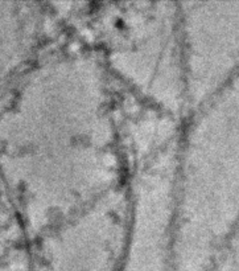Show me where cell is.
I'll use <instances>...</instances> for the list:
<instances>
[{
  "label": "cell",
  "mask_w": 239,
  "mask_h": 271,
  "mask_svg": "<svg viewBox=\"0 0 239 271\" xmlns=\"http://www.w3.org/2000/svg\"><path fill=\"white\" fill-rule=\"evenodd\" d=\"M107 52L116 69L147 97L173 107L178 103V39L173 15L161 9H122L107 17Z\"/></svg>",
  "instance_id": "obj_1"
}]
</instances>
